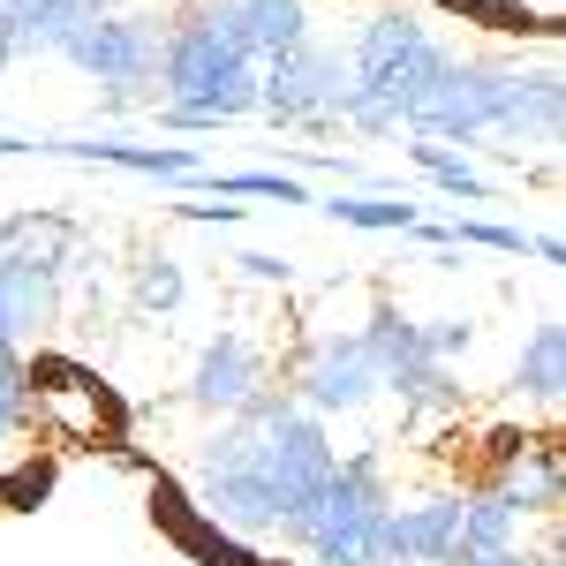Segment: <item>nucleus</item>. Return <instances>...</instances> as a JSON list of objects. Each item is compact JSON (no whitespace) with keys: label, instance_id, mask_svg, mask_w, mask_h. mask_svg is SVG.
Segmentation results:
<instances>
[{"label":"nucleus","instance_id":"393cba45","mask_svg":"<svg viewBox=\"0 0 566 566\" xmlns=\"http://www.w3.org/2000/svg\"><path fill=\"white\" fill-rule=\"evenodd\" d=\"M242 280H264V287H287V280H295V264L287 258H272V250H242Z\"/></svg>","mask_w":566,"mask_h":566},{"label":"nucleus","instance_id":"6e6552de","mask_svg":"<svg viewBox=\"0 0 566 566\" xmlns=\"http://www.w3.org/2000/svg\"><path fill=\"white\" fill-rule=\"evenodd\" d=\"M272 386V355L250 340V333H212L205 348H197V370H189V408H205V416H242L258 392Z\"/></svg>","mask_w":566,"mask_h":566},{"label":"nucleus","instance_id":"f3484780","mask_svg":"<svg viewBox=\"0 0 566 566\" xmlns=\"http://www.w3.org/2000/svg\"><path fill=\"white\" fill-rule=\"evenodd\" d=\"M98 15H114L106 0H23V53H69Z\"/></svg>","mask_w":566,"mask_h":566},{"label":"nucleus","instance_id":"b1692460","mask_svg":"<svg viewBox=\"0 0 566 566\" xmlns=\"http://www.w3.org/2000/svg\"><path fill=\"white\" fill-rule=\"evenodd\" d=\"M23 61V0H0V76Z\"/></svg>","mask_w":566,"mask_h":566},{"label":"nucleus","instance_id":"423d86ee","mask_svg":"<svg viewBox=\"0 0 566 566\" xmlns=\"http://www.w3.org/2000/svg\"><path fill=\"white\" fill-rule=\"evenodd\" d=\"M159 39H167V31H159L151 15H98L61 61H76L91 84L106 91V106L122 114L136 98H151L144 84H159Z\"/></svg>","mask_w":566,"mask_h":566},{"label":"nucleus","instance_id":"a211bd4d","mask_svg":"<svg viewBox=\"0 0 566 566\" xmlns=\"http://www.w3.org/2000/svg\"><path fill=\"white\" fill-rule=\"evenodd\" d=\"M506 544H522V514L483 483V491H461V552H506ZM453 552V559H461Z\"/></svg>","mask_w":566,"mask_h":566},{"label":"nucleus","instance_id":"5701e85b","mask_svg":"<svg viewBox=\"0 0 566 566\" xmlns=\"http://www.w3.org/2000/svg\"><path fill=\"white\" fill-rule=\"evenodd\" d=\"M423 333H431V355H438V363H461V355L476 348V325H469V317H431Z\"/></svg>","mask_w":566,"mask_h":566},{"label":"nucleus","instance_id":"6ab92c4d","mask_svg":"<svg viewBox=\"0 0 566 566\" xmlns=\"http://www.w3.org/2000/svg\"><path fill=\"white\" fill-rule=\"evenodd\" d=\"M317 212L340 219V227H363V234H408L416 227V205H392V197H378V189H333V197H317Z\"/></svg>","mask_w":566,"mask_h":566},{"label":"nucleus","instance_id":"f8f14e48","mask_svg":"<svg viewBox=\"0 0 566 566\" xmlns=\"http://www.w3.org/2000/svg\"><path fill=\"white\" fill-rule=\"evenodd\" d=\"M39 151H61V159H91V167H122V175H151V181H197V151L181 144H39Z\"/></svg>","mask_w":566,"mask_h":566},{"label":"nucleus","instance_id":"39448f33","mask_svg":"<svg viewBox=\"0 0 566 566\" xmlns=\"http://www.w3.org/2000/svg\"><path fill=\"white\" fill-rule=\"evenodd\" d=\"M258 114L272 129H295V136H333L348 122V61L333 45H295L280 61L258 69Z\"/></svg>","mask_w":566,"mask_h":566},{"label":"nucleus","instance_id":"9b49d317","mask_svg":"<svg viewBox=\"0 0 566 566\" xmlns=\"http://www.w3.org/2000/svg\"><path fill=\"white\" fill-rule=\"evenodd\" d=\"M355 333H363V355H370L378 386H386L392 370H408V363H438L423 317H408L400 303H370V325H355Z\"/></svg>","mask_w":566,"mask_h":566},{"label":"nucleus","instance_id":"20e7f679","mask_svg":"<svg viewBox=\"0 0 566 566\" xmlns=\"http://www.w3.org/2000/svg\"><path fill=\"white\" fill-rule=\"evenodd\" d=\"M392 483L386 453H348L333 461V476L317 491V514L303 522L310 566H400V536H392Z\"/></svg>","mask_w":566,"mask_h":566},{"label":"nucleus","instance_id":"aec40b11","mask_svg":"<svg viewBox=\"0 0 566 566\" xmlns=\"http://www.w3.org/2000/svg\"><path fill=\"white\" fill-rule=\"evenodd\" d=\"M205 197H272V205H317L295 175H280V167H250V175H197Z\"/></svg>","mask_w":566,"mask_h":566},{"label":"nucleus","instance_id":"f257e3e1","mask_svg":"<svg viewBox=\"0 0 566 566\" xmlns=\"http://www.w3.org/2000/svg\"><path fill=\"white\" fill-rule=\"evenodd\" d=\"M333 438L325 416H310L287 386H264L242 416H227L197 453H189V499L212 514L227 536L250 544H295L317 514V491L333 476Z\"/></svg>","mask_w":566,"mask_h":566},{"label":"nucleus","instance_id":"c85d7f7f","mask_svg":"<svg viewBox=\"0 0 566 566\" xmlns=\"http://www.w3.org/2000/svg\"><path fill=\"white\" fill-rule=\"evenodd\" d=\"M15 151H39L31 136H0V159H15Z\"/></svg>","mask_w":566,"mask_h":566},{"label":"nucleus","instance_id":"cd10ccee","mask_svg":"<svg viewBox=\"0 0 566 566\" xmlns=\"http://www.w3.org/2000/svg\"><path fill=\"white\" fill-rule=\"evenodd\" d=\"M189 219H205V227H212V219H219V227H234V205H189Z\"/></svg>","mask_w":566,"mask_h":566},{"label":"nucleus","instance_id":"4be33fe9","mask_svg":"<svg viewBox=\"0 0 566 566\" xmlns=\"http://www.w3.org/2000/svg\"><path fill=\"white\" fill-rule=\"evenodd\" d=\"M181 295H189V280H181V258H167V250H151V258L136 264V303L144 310H181Z\"/></svg>","mask_w":566,"mask_h":566},{"label":"nucleus","instance_id":"f03ea898","mask_svg":"<svg viewBox=\"0 0 566 566\" xmlns=\"http://www.w3.org/2000/svg\"><path fill=\"white\" fill-rule=\"evenodd\" d=\"M167 129H227L258 114V53L242 45L234 0H197L159 39V91H151Z\"/></svg>","mask_w":566,"mask_h":566},{"label":"nucleus","instance_id":"c756f323","mask_svg":"<svg viewBox=\"0 0 566 566\" xmlns=\"http://www.w3.org/2000/svg\"><path fill=\"white\" fill-rule=\"evenodd\" d=\"M552 566H559V559H552Z\"/></svg>","mask_w":566,"mask_h":566},{"label":"nucleus","instance_id":"bb28decb","mask_svg":"<svg viewBox=\"0 0 566 566\" xmlns=\"http://www.w3.org/2000/svg\"><path fill=\"white\" fill-rule=\"evenodd\" d=\"M528 258L536 264H566V242L559 234H528Z\"/></svg>","mask_w":566,"mask_h":566},{"label":"nucleus","instance_id":"1a4fd4ad","mask_svg":"<svg viewBox=\"0 0 566 566\" xmlns=\"http://www.w3.org/2000/svg\"><path fill=\"white\" fill-rule=\"evenodd\" d=\"M491 491L514 506V514H559L566 499V469H559V446L552 438H499V469H491Z\"/></svg>","mask_w":566,"mask_h":566},{"label":"nucleus","instance_id":"7ed1b4c3","mask_svg":"<svg viewBox=\"0 0 566 566\" xmlns=\"http://www.w3.org/2000/svg\"><path fill=\"white\" fill-rule=\"evenodd\" d=\"M348 122L355 136H400L416 129L423 98L446 84V69L461 61L453 45L431 31V15L416 8H370L348 39Z\"/></svg>","mask_w":566,"mask_h":566},{"label":"nucleus","instance_id":"2eb2a0df","mask_svg":"<svg viewBox=\"0 0 566 566\" xmlns=\"http://www.w3.org/2000/svg\"><path fill=\"white\" fill-rule=\"evenodd\" d=\"M234 23H242V45L264 61H280V53H295L310 45V8L303 0H234Z\"/></svg>","mask_w":566,"mask_h":566},{"label":"nucleus","instance_id":"dca6fc26","mask_svg":"<svg viewBox=\"0 0 566 566\" xmlns=\"http://www.w3.org/2000/svg\"><path fill=\"white\" fill-rule=\"evenodd\" d=\"M400 151H408V167L431 181L438 197H453V205H491V181H483V167L469 159V151H453V144H431V136H408Z\"/></svg>","mask_w":566,"mask_h":566},{"label":"nucleus","instance_id":"ddd939ff","mask_svg":"<svg viewBox=\"0 0 566 566\" xmlns=\"http://www.w3.org/2000/svg\"><path fill=\"white\" fill-rule=\"evenodd\" d=\"M378 392L400 400L408 423H438V416H461V408H469V386H461L453 363H408V370H392Z\"/></svg>","mask_w":566,"mask_h":566},{"label":"nucleus","instance_id":"0eeeda50","mask_svg":"<svg viewBox=\"0 0 566 566\" xmlns=\"http://www.w3.org/2000/svg\"><path fill=\"white\" fill-rule=\"evenodd\" d=\"M287 392L303 400L310 416H355V408H370V400H378V370H370V355H363V333H317V340L295 355Z\"/></svg>","mask_w":566,"mask_h":566},{"label":"nucleus","instance_id":"a878e982","mask_svg":"<svg viewBox=\"0 0 566 566\" xmlns=\"http://www.w3.org/2000/svg\"><path fill=\"white\" fill-rule=\"evenodd\" d=\"M453 566H552V552L536 559V552H522V544H506V552H461Z\"/></svg>","mask_w":566,"mask_h":566},{"label":"nucleus","instance_id":"4468645a","mask_svg":"<svg viewBox=\"0 0 566 566\" xmlns=\"http://www.w3.org/2000/svg\"><path fill=\"white\" fill-rule=\"evenodd\" d=\"M559 392H566V325L544 317V325L522 340V355H514V400H528V408H559Z\"/></svg>","mask_w":566,"mask_h":566},{"label":"nucleus","instance_id":"9d476101","mask_svg":"<svg viewBox=\"0 0 566 566\" xmlns=\"http://www.w3.org/2000/svg\"><path fill=\"white\" fill-rule=\"evenodd\" d=\"M392 536H400V566H453L461 552V491H431L392 506Z\"/></svg>","mask_w":566,"mask_h":566},{"label":"nucleus","instance_id":"412c9836","mask_svg":"<svg viewBox=\"0 0 566 566\" xmlns=\"http://www.w3.org/2000/svg\"><path fill=\"white\" fill-rule=\"evenodd\" d=\"M446 250H499V258H528V234L506 219H446Z\"/></svg>","mask_w":566,"mask_h":566}]
</instances>
